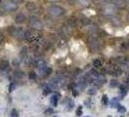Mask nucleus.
I'll return each mask as SVG.
<instances>
[{"label":"nucleus","mask_w":129,"mask_h":117,"mask_svg":"<svg viewBox=\"0 0 129 117\" xmlns=\"http://www.w3.org/2000/svg\"><path fill=\"white\" fill-rule=\"evenodd\" d=\"M49 13L54 17H60L65 14V9L59 5H52L49 7Z\"/></svg>","instance_id":"f257e3e1"},{"label":"nucleus","mask_w":129,"mask_h":117,"mask_svg":"<svg viewBox=\"0 0 129 117\" xmlns=\"http://www.w3.org/2000/svg\"><path fill=\"white\" fill-rule=\"evenodd\" d=\"M3 8L8 11V12H13V11H16L18 10L19 8V5L17 2L15 1H12V0H6L4 3H3Z\"/></svg>","instance_id":"f03ea898"},{"label":"nucleus","mask_w":129,"mask_h":117,"mask_svg":"<svg viewBox=\"0 0 129 117\" xmlns=\"http://www.w3.org/2000/svg\"><path fill=\"white\" fill-rule=\"evenodd\" d=\"M30 26L36 30H42L44 28V25H43L42 21L39 19L38 18H36V17L30 18Z\"/></svg>","instance_id":"7ed1b4c3"},{"label":"nucleus","mask_w":129,"mask_h":117,"mask_svg":"<svg viewBox=\"0 0 129 117\" xmlns=\"http://www.w3.org/2000/svg\"><path fill=\"white\" fill-rule=\"evenodd\" d=\"M24 33H25V30L22 27H16L12 36L18 39H24Z\"/></svg>","instance_id":"20e7f679"},{"label":"nucleus","mask_w":129,"mask_h":117,"mask_svg":"<svg viewBox=\"0 0 129 117\" xmlns=\"http://www.w3.org/2000/svg\"><path fill=\"white\" fill-rule=\"evenodd\" d=\"M121 72H122V69L117 65H113L110 69L111 75H113V76H119L121 74Z\"/></svg>","instance_id":"39448f33"},{"label":"nucleus","mask_w":129,"mask_h":117,"mask_svg":"<svg viewBox=\"0 0 129 117\" xmlns=\"http://www.w3.org/2000/svg\"><path fill=\"white\" fill-rule=\"evenodd\" d=\"M26 19V17L25 15L22 13V12H19L16 15V18H15V22L17 23V24H23L24 22H25Z\"/></svg>","instance_id":"423d86ee"},{"label":"nucleus","mask_w":129,"mask_h":117,"mask_svg":"<svg viewBox=\"0 0 129 117\" xmlns=\"http://www.w3.org/2000/svg\"><path fill=\"white\" fill-rule=\"evenodd\" d=\"M89 43V46L91 47V49L92 50H98L99 49V42H98V40H97L95 37H90L89 38V41H88Z\"/></svg>","instance_id":"0eeeda50"},{"label":"nucleus","mask_w":129,"mask_h":117,"mask_svg":"<svg viewBox=\"0 0 129 117\" xmlns=\"http://www.w3.org/2000/svg\"><path fill=\"white\" fill-rule=\"evenodd\" d=\"M114 6L118 9H123L126 6V1L125 0H114Z\"/></svg>","instance_id":"6e6552de"},{"label":"nucleus","mask_w":129,"mask_h":117,"mask_svg":"<svg viewBox=\"0 0 129 117\" xmlns=\"http://www.w3.org/2000/svg\"><path fill=\"white\" fill-rule=\"evenodd\" d=\"M25 7L29 12H34V11L36 10V8H37V7H36V4H35L34 2H31V1H30V2H27L25 4Z\"/></svg>","instance_id":"1a4fd4ad"},{"label":"nucleus","mask_w":129,"mask_h":117,"mask_svg":"<svg viewBox=\"0 0 129 117\" xmlns=\"http://www.w3.org/2000/svg\"><path fill=\"white\" fill-rule=\"evenodd\" d=\"M105 13L112 15L115 13V8H114V4L110 5V4H106V8H105Z\"/></svg>","instance_id":"9d476101"},{"label":"nucleus","mask_w":129,"mask_h":117,"mask_svg":"<svg viewBox=\"0 0 129 117\" xmlns=\"http://www.w3.org/2000/svg\"><path fill=\"white\" fill-rule=\"evenodd\" d=\"M49 87V89L51 90V91H54V90H56L58 87V82H56L55 80H52V81H51L50 83H49V85H48Z\"/></svg>","instance_id":"9b49d317"},{"label":"nucleus","mask_w":129,"mask_h":117,"mask_svg":"<svg viewBox=\"0 0 129 117\" xmlns=\"http://www.w3.org/2000/svg\"><path fill=\"white\" fill-rule=\"evenodd\" d=\"M0 69L2 71H6V70L9 69V63H8V61H2L0 63Z\"/></svg>","instance_id":"f8f14e48"},{"label":"nucleus","mask_w":129,"mask_h":117,"mask_svg":"<svg viewBox=\"0 0 129 117\" xmlns=\"http://www.w3.org/2000/svg\"><path fill=\"white\" fill-rule=\"evenodd\" d=\"M27 53H28L27 47H22V49L20 50V53H19V57H20V58H21V60L25 58L26 56H27Z\"/></svg>","instance_id":"ddd939ff"},{"label":"nucleus","mask_w":129,"mask_h":117,"mask_svg":"<svg viewBox=\"0 0 129 117\" xmlns=\"http://www.w3.org/2000/svg\"><path fill=\"white\" fill-rule=\"evenodd\" d=\"M127 90H128V87L126 85H121L120 86V94H121V97H124L127 93Z\"/></svg>","instance_id":"4468645a"},{"label":"nucleus","mask_w":129,"mask_h":117,"mask_svg":"<svg viewBox=\"0 0 129 117\" xmlns=\"http://www.w3.org/2000/svg\"><path fill=\"white\" fill-rule=\"evenodd\" d=\"M58 103V97L57 96H52L51 97V104L53 105V106H56Z\"/></svg>","instance_id":"2eb2a0df"},{"label":"nucleus","mask_w":129,"mask_h":117,"mask_svg":"<svg viewBox=\"0 0 129 117\" xmlns=\"http://www.w3.org/2000/svg\"><path fill=\"white\" fill-rule=\"evenodd\" d=\"M93 66H94L95 68H100V67L102 66V63H101V61H100L99 58L95 60V61L93 62Z\"/></svg>","instance_id":"dca6fc26"},{"label":"nucleus","mask_w":129,"mask_h":117,"mask_svg":"<svg viewBox=\"0 0 129 117\" xmlns=\"http://www.w3.org/2000/svg\"><path fill=\"white\" fill-rule=\"evenodd\" d=\"M98 31V28H97V26L95 25H91L90 27H89V32L91 34H95V33Z\"/></svg>","instance_id":"f3484780"},{"label":"nucleus","mask_w":129,"mask_h":117,"mask_svg":"<svg viewBox=\"0 0 129 117\" xmlns=\"http://www.w3.org/2000/svg\"><path fill=\"white\" fill-rule=\"evenodd\" d=\"M68 25H69V26H71V27H75V26H77V21H76V19H69Z\"/></svg>","instance_id":"a211bd4d"},{"label":"nucleus","mask_w":129,"mask_h":117,"mask_svg":"<svg viewBox=\"0 0 129 117\" xmlns=\"http://www.w3.org/2000/svg\"><path fill=\"white\" fill-rule=\"evenodd\" d=\"M127 49H128V45H127V43H125V42L121 43V45H120V50H121L122 52H126V51H127Z\"/></svg>","instance_id":"6ab92c4d"},{"label":"nucleus","mask_w":129,"mask_h":117,"mask_svg":"<svg viewBox=\"0 0 129 117\" xmlns=\"http://www.w3.org/2000/svg\"><path fill=\"white\" fill-rule=\"evenodd\" d=\"M81 22H82V24H83L84 26H88V25L90 24V21L88 19H86V18H83V19H81Z\"/></svg>","instance_id":"aec40b11"},{"label":"nucleus","mask_w":129,"mask_h":117,"mask_svg":"<svg viewBox=\"0 0 129 117\" xmlns=\"http://www.w3.org/2000/svg\"><path fill=\"white\" fill-rule=\"evenodd\" d=\"M111 104H112L113 107H117V106L119 105V104H118V100H117V99H114V100L112 101Z\"/></svg>","instance_id":"412c9836"},{"label":"nucleus","mask_w":129,"mask_h":117,"mask_svg":"<svg viewBox=\"0 0 129 117\" xmlns=\"http://www.w3.org/2000/svg\"><path fill=\"white\" fill-rule=\"evenodd\" d=\"M110 85H111V87H117V86H118V81L116 80V79H112Z\"/></svg>","instance_id":"4be33fe9"},{"label":"nucleus","mask_w":129,"mask_h":117,"mask_svg":"<svg viewBox=\"0 0 129 117\" xmlns=\"http://www.w3.org/2000/svg\"><path fill=\"white\" fill-rule=\"evenodd\" d=\"M79 3L81 4V5H83V6H88L89 5V2H88V0H79Z\"/></svg>","instance_id":"5701e85b"},{"label":"nucleus","mask_w":129,"mask_h":117,"mask_svg":"<svg viewBox=\"0 0 129 117\" xmlns=\"http://www.w3.org/2000/svg\"><path fill=\"white\" fill-rule=\"evenodd\" d=\"M32 37V33L28 30H25V33H24V39H30Z\"/></svg>","instance_id":"b1692460"},{"label":"nucleus","mask_w":129,"mask_h":117,"mask_svg":"<svg viewBox=\"0 0 129 117\" xmlns=\"http://www.w3.org/2000/svg\"><path fill=\"white\" fill-rule=\"evenodd\" d=\"M28 76H29V78H30L31 80H35V79L37 78V75H36V73H35V72H33V71L30 72Z\"/></svg>","instance_id":"393cba45"},{"label":"nucleus","mask_w":129,"mask_h":117,"mask_svg":"<svg viewBox=\"0 0 129 117\" xmlns=\"http://www.w3.org/2000/svg\"><path fill=\"white\" fill-rule=\"evenodd\" d=\"M112 22H113L115 25H116V26L120 25V19H118V18H113V19H112Z\"/></svg>","instance_id":"a878e982"},{"label":"nucleus","mask_w":129,"mask_h":117,"mask_svg":"<svg viewBox=\"0 0 129 117\" xmlns=\"http://www.w3.org/2000/svg\"><path fill=\"white\" fill-rule=\"evenodd\" d=\"M117 109H118V111H119L120 113L126 112V108H125L124 106H121V105H118V106H117Z\"/></svg>","instance_id":"bb28decb"},{"label":"nucleus","mask_w":129,"mask_h":117,"mask_svg":"<svg viewBox=\"0 0 129 117\" xmlns=\"http://www.w3.org/2000/svg\"><path fill=\"white\" fill-rule=\"evenodd\" d=\"M21 76H22V72H20V71H15V73H14V77L20 78Z\"/></svg>","instance_id":"cd10ccee"},{"label":"nucleus","mask_w":129,"mask_h":117,"mask_svg":"<svg viewBox=\"0 0 129 117\" xmlns=\"http://www.w3.org/2000/svg\"><path fill=\"white\" fill-rule=\"evenodd\" d=\"M102 103H103L104 105H107V104H108V97L106 95H104L102 97Z\"/></svg>","instance_id":"c85d7f7f"},{"label":"nucleus","mask_w":129,"mask_h":117,"mask_svg":"<svg viewBox=\"0 0 129 117\" xmlns=\"http://www.w3.org/2000/svg\"><path fill=\"white\" fill-rule=\"evenodd\" d=\"M11 117H19V113L16 109H13L11 112Z\"/></svg>","instance_id":"c756f323"},{"label":"nucleus","mask_w":129,"mask_h":117,"mask_svg":"<svg viewBox=\"0 0 129 117\" xmlns=\"http://www.w3.org/2000/svg\"><path fill=\"white\" fill-rule=\"evenodd\" d=\"M82 113H83V106H79L77 108V115L80 116V115H82Z\"/></svg>","instance_id":"7c9ffc66"},{"label":"nucleus","mask_w":129,"mask_h":117,"mask_svg":"<svg viewBox=\"0 0 129 117\" xmlns=\"http://www.w3.org/2000/svg\"><path fill=\"white\" fill-rule=\"evenodd\" d=\"M88 94H89L90 96H93V95H95V94H96V89H95V88H91L90 90L88 91Z\"/></svg>","instance_id":"2f4dec72"},{"label":"nucleus","mask_w":129,"mask_h":117,"mask_svg":"<svg viewBox=\"0 0 129 117\" xmlns=\"http://www.w3.org/2000/svg\"><path fill=\"white\" fill-rule=\"evenodd\" d=\"M52 68L48 66V68H47V70H46V72H45V76H49V75L52 73Z\"/></svg>","instance_id":"473e14b6"},{"label":"nucleus","mask_w":129,"mask_h":117,"mask_svg":"<svg viewBox=\"0 0 129 117\" xmlns=\"http://www.w3.org/2000/svg\"><path fill=\"white\" fill-rule=\"evenodd\" d=\"M15 87H16V85H15V83H11L10 84V87H9V90H10V92H12L15 89Z\"/></svg>","instance_id":"72a5a7b5"},{"label":"nucleus","mask_w":129,"mask_h":117,"mask_svg":"<svg viewBox=\"0 0 129 117\" xmlns=\"http://www.w3.org/2000/svg\"><path fill=\"white\" fill-rule=\"evenodd\" d=\"M50 92H51V90H50L49 88H46L45 90H44V92H43V93H44V95H48V94H49Z\"/></svg>","instance_id":"f704fd0d"},{"label":"nucleus","mask_w":129,"mask_h":117,"mask_svg":"<svg viewBox=\"0 0 129 117\" xmlns=\"http://www.w3.org/2000/svg\"><path fill=\"white\" fill-rule=\"evenodd\" d=\"M13 65H15V66H18V65H19V61L15 58V60L13 61Z\"/></svg>","instance_id":"c9c22d12"},{"label":"nucleus","mask_w":129,"mask_h":117,"mask_svg":"<svg viewBox=\"0 0 129 117\" xmlns=\"http://www.w3.org/2000/svg\"><path fill=\"white\" fill-rule=\"evenodd\" d=\"M72 107H73V103H72V102H70V103H69V104H68L67 109H68V110H70V109H72Z\"/></svg>","instance_id":"e433bc0d"},{"label":"nucleus","mask_w":129,"mask_h":117,"mask_svg":"<svg viewBox=\"0 0 129 117\" xmlns=\"http://www.w3.org/2000/svg\"><path fill=\"white\" fill-rule=\"evenodd\" d=\"M2 39H3V36L0 34V43H1V41H2Z\"/></svg>","instance_id":"4c0bfd02"},{"label":"nucleus","mask_w":129,"mask_h":117,"mask_svg":"<svg viewBox=\"0 0 129 117\" xmlns=\"http://www.w3.org/2000/svg\"><path fill=\"white\" fill-rule=\"evenodd\" d=\"M127 18H128V19H129V13H128V15H127Z\"/></svg>","instance_id":"58836bf2"},{"label":"nucleus","mask_w":129,"mask_h":117,"mask_svg":"<svg viewBox=\"0 0 129 117\" xmlns=\"http://www.w3.org/2000/svg\"><path fill=\"white\" fill-rule=\"evenodd\" d=\"M53 117H57V116H53Z\"/></svg>","instance_id":"ea45409f"},{"label":"nucleus","mask_w":129,"mask_h":117,"mask_svg":"<svg viewBox=\"0 0 129 117\" xmlns=\"http://www.w3.org/2000/svg\"><path fill=\"white\" fill-rule=\"evenodd\" d=\"M128 4H129V0H128Z\"/></svg>","instance_id":"a19ab883"},{"label":"nucleus","mask_w":129,"mask_h":117,"mask_svg":"<svg viewBox=\"0 0 129 117\" xmlns=\"http://www.w3.org/2000/svg\"><path fill=\"white\" fill-rule=\"evenodd\" d=\"M121 117H122V116H121Z\"/></svg>","instance_id":"79ce46f5"},{"label":"nucleus","mask_w":129,"mask_h":117,"mask_svg":"<svg viewBox=\"0 0 129 117\" xmlns=\"http://www.w3.org/2000/svg\"><path fill=\"white\" fill-rule=\"evenodd\" d=\"M109 117H110V116H109Z\"/></svg>","instance_id":"37998d69"}]
</instances>
